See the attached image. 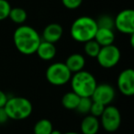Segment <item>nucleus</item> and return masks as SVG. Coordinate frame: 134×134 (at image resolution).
I'll use <instances>...</instances> for the list:
<instances>
[{"label":"nucleus","instance_id":"nucleus-18","mask_svg":"<svg viewBox=\"0 0 134 134\" xmlns=\"http://www.w3.org/2000/svg\"><path fill=\"white\" fill-rule=\"evenodd\" d=\"M27 12L21 8H11L8 18L16 24H23L27 20Z\"/></svg>","mask_w":134,"mask_h":134},{"label":"nucleus","instance_id":"nucleus-20","mask_svg":"<svg viewBox=\"0 0 134 134\" xmlns=\"http://www.w3.org/2000/svg\"><path fill=\"white\" fill-rule=\"evenodd\" d=\"M92 102L93 101H92L91 97H80V100H79V103L75 109L80 114H84V115L88 114L90 111Z\"/></svg>","mask_w":134,"mask_h":134},{"label":"nucleus","instance_id":"nucleus-23","mask_svg":"<svg viewBox=\"0 0 134 134\" xmlns=\"http://www.w3.org/2000/svg\"><path fill=\"white\" fill-rule=\"evenodd\" d=\"M93 101V100H92ZM104 108L105 106L100 103H97V102H92L91 105V108H90V115L94 116L96 118H100V116L102 115L103 111H104Z\"/></svg>","mask_w":134,"mask_h":134},{"label":"nucleus","instance_id":"nucleus-1","mask_svg":"<svg viewBox=\"0 0 134 134\" xmlns=\"http://www.w3.org/2000/svg\"><path fill=\"white\" fill-rule=\"evenodd\" d=\"M13 41L15 47L20 53L31 55L37 51L41 38L35 29L27 25H21L16 29L14 32Z\"/></svg>","mask_w":134,"mask_h":134},{"label":"nucleus","instance_id":"nucleus-27","mask_svg":"<svg viewBox=\"0 0 134 134\" xmlns=\"http://www.w3.org/2000/svg\"><path fill=\"white\" fill-rule=\"evenodd\" d=\"M51 134H62V132L57 130H52V131L51 132Z\"/></svg>","mask_w":134,"mask_h":134},{"label":"nucleus","instance_id":"nucleus-24","mask_svg":"<svg viewBox=\"0 0 134 134\" xmlns=\"http://www.w3.org/2000/svg\"><path fill=\"white\" fill-rule=\"evenodd\" d=\"M63 5L68 9H76L82 5L83 0H62Z\"/></svg>","mask_w":134,"mask_h":134},{"label":"nucleus","instance_id":"nucleus-7","mask_svg":"<svg viewBox=\"0 0 134 134\" xmlns=\"http://www.w3.org/2000/svg\"><path fill=\"white\" fill-rule=\"evenodd\" d=\"M120 51L114 44L101 47L97 56L99 65L103 68L109 69L116 66L120 60Z\"/></svg>","mask_w":134,"mask_h":134},{"label":"nucleus","instance_id":"nucleus-16","mask_svg":"<svg viewBox=\"0 0 134 134\" xmlns=\"http://www.w3.org/2000/svg\"><path fill=\"white\" fill-rule=\"evenodd\" d=\"M79 100H80V97L72 91L63 95V98H62V104L66 109L74 110L76 108Z\"/></svg>","mask_w":134,"mask_h":134},{"label":"nucleus","instance_id":"nucleus-26","mask_svg":"<svg viewBox=\"0 0 134 134\" xmlns=\"http://www.w3.org/2000/svg\"><path fill=\"white\" fill-rule=\"evenodd\" d=\"M8 119V117L7 115L6 111L4 110V108H0V124L7 122Z\"/></svg>","mask_w":134,"mask_h":134},{"label":"nucleus","instance_id":"nucleus-4","mask_svg":"<svg viewBox=\"0 0 134 134\" xmlns=\"http://www.w3.org/2000/svg\"><path fill=\"white\" fill-rule=\"evenodd\" d=\"M3 108L8 119L13 120H22L29 118L32 113L31 102L23 97H13L8 98Z\"/></svg>","mask_w":134,"mask_h":134},{"label":"nucleus","instance_id":"nucleus-5","mask_svg":"<svg viewBox=\"0 0 134 134\" xmlns=\"http://www.w3.org/2000/svg\"><path fill=\"white\" fill-rule=\"evenodd\" d=\"M72 73L64 63H52L46 70V79L53 86H63L71 80Z\"/></svg>","mask_w":134,"mask_h":134},{"label":"nucleus","instance_id":"nucleus-10","mask_svg":"<svg viewBox=\"0 0 134 134\" xmlns=\"http://www.w3.org/2000/svg\"><path fill=\"white\" fill-rule=\"evenodd\" d=\"M118 88L126 97H131L134 94V71L131 68L125 69L118 77Z\"/></svg>","mask_w":134,"mask_h":134},{"label":"nucleus","instance_id":"nucleus-3","mask_svg":"<svg viewBox=\"0 0 134 134\" xmlns=\"http://www.w3.org/2000/svg\"><path fill=\"white\" fill-rule=\"evenodd\" d=\"M72 91L80 97H91L97 83L95 76L87 71L77 72L71 77Z\"/></svg>","mask_w":134,"mask_h":134},{"label":"nucleus","instance_id":"nucleus-21","mask_svg":"<svg viewBox=\"0 0 134 134\" xmlns=\"http://www.w3.org/2000/svg\"><path fill=\"white\" fill-rule=\"evenodd\" d=\"M97 25V28H104L113 30L114 28V19L109 15H102L98 18L97 20H96Z\"/></svg>","mask_w":134,"mask_h":134},{"label":"nucleus","instance_id":"nucleus-25","mask_svg":"<svg viewBox=\"0 0 134 134\" xmlns=\"http://www.w3.org/2000/svg\"><path fill=\"white\" fill-rule=\"evenodd\" d=\"M8 97H7V95L4 93L3 91H1L0 90V108H3L5 107V105H6L7 101H8Z\"/></svg>","mask_w":134,"mask_h":134},{"label":"nucleus","instance_id":"nucleus-14","mask_svg":"<svg viewBox=\"0 0 134 134\" xmlns=\"http://www.w3.org/2000/svg\"><path fill=\"white\" fill-rule=\"evenodd\" d=\"M94 40L100 45V47L108 46L114 43L115 41V33L113 30L104 28H98L96 32Z\"/></svg>","mask_w":134,"mask_h":134},{"label":"nucleus","instance_id":"nucleus-13","mask_svg":"<svg viewBox=\"0 0 134 134\" xmlns=\"http://www.w3.org/2000/svg\"><path fill=\"white\" fill-rule=\"evenodd\" d=\"M64 64L69 69V71L73 73H77L82 70H84V67L86 65V59L80 53H73L68 56L65 61Z\"/></svg>","mask_w":134,"mask_h":134},{"label":"nucleus","instance_id":"nucleus-11","mask_svg":"<svg viewBox=\"0 0 134 134\" xmlns=\"http://www.w3.org/2000/svg\"><path fill=\"white\" fill-rule=\"evenodd\" d=\"M63 27L58 23H51L47 25L42 31V40L51 43H55L60 41L63 36Z\"/></svg>","mask_w":134,"mask_h":134},{"label":"nucleus","instance_id":"nucleus-6","mask_svg":"<svg viewBox=\"0 0 134 134\" xmlns=\"http://www.w3.org/2000/svg\"><path fill=\"white\" fill-rule=\"evenodd\" d=\"M100 126L108 132H114L119 128L121 123V115L119 110L114 106H106L100 116Z\"/></svg>","mask_w":134,"mask_h":134},{"label":"nucleus","instance_id":"nucleus-12","mask_svg":"<svg viewBox=\"0 0 134 134\" xmlns=\"http://www.w3.org/2000/svg\"><path fill=\"white\" fill-rule=\"evenodd\" d=\"M100 128V122L97 118L92 115H87L81 122V133L82 134H97Z\"/></svg>","mask_w":134,"mask_h":134},{"label":"nucleus","instance_id":"nucleus-15","mask_svg":"<svg viewBox=\"0 0 134 134\" xmlns=\"http://www.w3.org/2000/svg\"><path fill=\"white\" fill-rule=\"evenodd\" d=\"M35 53L43 61H51L56 55V48L53 43L41 41Z\"/></svg>","mask_w":134,"mask_h":134},{"label":"nucleus","instance_id":"nucleus-28","mask_svg":"<svg viewBox=\"0 0 134 134\" xmlns=\"http://www.w3.org/2000/svg\"><path fill=\"white\" fill-rule=\"evenodd\" d=\"M62 134H80V133H77V132H74V131H69V132H65V133H62Z\"/></svg>","mask_w":134,"mask_h":134},{"label":"nucleus","instance_id":"nucleus-17","mask_svg":"<svg viewBox=\"0 0 134 134\" xmlns=\"http://www.w3.org/2000/svg\"><path fill=\"white\" fill-rule=\"evenodd\" d=\"M52 124L49 119H41L34 125V134H51L52 131Z\"/></svg>","mask_w":134,"mask_h":134},{"label":"nucleus","instance_id":"nucleus-22","mask_svg":"<svg viewBox=\"0 0 134 134\" xmlns=\"http://www.w3.org/2000/svg\"><path fill=\"white\" fill-rule=\"evenodd\" d=\"M11 6L7 0H0V21L8 19Z\"/></svg>","mask_w":134,"mask_h":134},{"label":"nucleus","instance_id":"nucleus-9","mask_svg":"<svg viewBox=\"0 0 134 134\" xmlns=\"http://www.w3.org/2000/svg\"><path fill=\"white\" fill-rule=\"evenodd\" d=\"M116 92L113 86L108 84H100L97 85L91 96V99L94 102L100 103L106 107L114 100Z\"/></svg>","mask_w":134,"mask_h":134},{"label":"nucleus","instance_id":"nucleus-8","mask_svg":"<svg viewBox=\"0 0 134 134\" xmlns=\"http://www.w3.org/2000/svg\"><path fill=\"white\" fill-rule=\"evenodd\" d=\"M114 27L119 32L132 35L134 34V11L130 8L120 11L114 19Z\"/></svg>","mask_w":134,"mask_h":134},{"label":"nucleus","instance_id":"nucleus-19","mask_svg":"<svg viewBox=\"0 0 134 134\" xmlns=\"http://www.w3.org/2000/svg\"><path fill=\"white\" fill-rule=\"evenodd\" d=\"M100 45L95 41V40H91L86 42H85L84 50L87 56L92 58H97V54H98L99 51H100Z\"/></svg>","mask_w":134,"mask_h":134},{"label":"nucleus","instance_id":"nucleus-2","mask_svg":"<svg viewBox=\"0 0 134 134\" xmlns=\"http://www.w3.org/2000/svg\"><path fill=\"white\" fill-rule=\"evenodd\" d=\"M97 22L88 16H82L76 19L71 26V36L77 42L85 43L94 40L97 30Z\"/></svg>","mask_w":134,"mask_h":134}]
</instances>
